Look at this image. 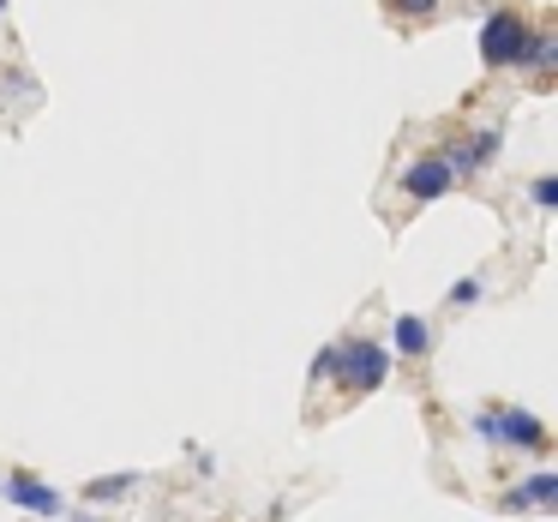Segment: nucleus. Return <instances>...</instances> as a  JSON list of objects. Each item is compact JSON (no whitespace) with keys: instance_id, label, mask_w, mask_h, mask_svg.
<instances>
[{"instance_id":"1","label":"nucleus","mask_w":558,"mask_h":522,"mask_svg":"<svg viewBox=\"0 0 558 522\" xmlns=\"http://www.w3.org/2000/svg\"><path fill=\"white\" fill-rule=\"evenodd\" d=\"M330 378H342L349 390H378L390 378V354H385V342H366V337H349V342H337V373Z\"/></svg>"},{"instance_id":"2","label":"nucleus","mask_w":558,"mask_h":522,"mask_svg":"<svg viewBox=\"0 0 558 522\" xmlns=\"http://www.w3.org/2000/svg\"><path fill=\"white\" fill-rule=\"evenodd\" d=\"M474 438H493V445H522V450H546V445H553V433L541 426V414H529V409L474 414Z\"/></svg>"},{"instance_id":"3","label":"nucleus","mask_w":558,"mask_h":522,"mask_svg":"<svg viewBox=\"0 0 558 522\" xmlns=\"http://www.w3.org/2000/svg\"><path fill=\"white\" fill-rule=\"evenodd\" d=\"M522 43H529V25H522V13L498 7V13L481 25V61H486V66H517V61H522Z\"/></svg>"},{"instance_id":"4","label":"nucleus","mask_w":558,"mask_h":522,"mask_svg":"<svg viewBox=\"0 0 558 522\" xmlns=\"http://www.w3.org/2000/svg\"><path fill=\"white\" fill-rule=\"evenodd\" d=\"M450 186H457V174H450L445 157H421V162L402 169V193H409L414 205H433V198H445Z\"/></svg>"},{"instance_id":"5","label":"nucleus","mask_w":558,"mask_h":522,"mask_svg":"<svg viewBox=\"0 0 558 522\" xmlns=\"http://www.w3.org/2000/svg\"><path fill=\"white\" fill-rule=\"evenodd\" d=\"M0 493L13 498L19 510H37V517H61V493H54L49 481H25V474H7V481H0Z\"/></svg>"},{"instance_id":"6","label":"nucleus","mask_w":558,"mask_h":522,"mask_svg":"<svg viewBox=\"0 0 558 522\" xmlns=\"http://www.w3.org/2000/svg\"><path fill=\"white\" fill-rule=\"evenodd\" d=\"M553 498H558V474L553 469H534L529 481H517L498 505H505V510H553Z\"/></svg>"},{"instance_id":"7","label":"nucleus","mask_w":558,"mask_h":522,"mask_svg":"<svg viewBox=\"0 0 558 522\" xmlns=\"http://www.w3.org/2000/svg\"><path fill=\"white\" fill-rule=\"evenodd\" d=\"M493 157H498V133L486 126V133H474L469 145H457V150H450L445 162H450V174H474V169H486Z\"/></svg>"},{"instance_id":"8","label":"nucleus","mask_w":558,"mask_h":522,"mask_svg":"<svg viewBox=\"0 0 558 522\" xmlns=\"http://www.w3.org/2000/svg\"><path fill=\"white\" fill-rule=\"evenodd\" d=\"M397 349L409 354V361H421V354L433 349V325H426L421 313H402L397 318Z\"/></svg>"},{"instance_id":"9","label":"nucleus","mask_w":558,"mask_h":522,"mask_svg":"<svg viewBox=\"0 0 558 522\" xmlns=\"http://www.w3.org/2000/svg\"><path fill=\"white\" fill-rule=\"evenodd\" d=\"M133 493H138V474L133 469H126V474H102V481L85 486L90 505H114V498H133Z\"/></svg>"},{"instance_id":"10","label":"nucleus","mask_w":558,"mask_h":522,"mask_svg":"<svg viewBox=\"0 0 558 522\" xmlns=\"http://www.w3.org/2000/svg\"><path fill=\"white\" fill-rule=\"evenodd\" d=\"M553 61H558V37H553V31H541V37L522 43V61H517V66H534V73H546Z\"/></svg>"},{"instance_id":"11","label":"nucleus","mask_w":558,"mask_h":522,"mask_svg":"<svg viewBox=\"0 0 558 522\" xmlns=\"http://www.w3.org/2000/svg\"><path fill=\"white\" fill-rule=\"evenodd\" d=\"M534 205H541V210L558 205V181H553V174H541V181H534Z\"/></svg>"},{"instance_id":"12","label":"nucleus","mask_w":558,"mask_h":522,"mask_svg":"<svg viewBox=\"0 0 558 522\" xmlns=\"http://www.w3.org/2000/svg\"><path fill=\"white\" fill-rule=\"evenodd\" d=\"M474 301H481V282H474V277H462L457 289H450V306H474Z\"/></svg>"},{"instance_id":"13","label":"nucleus","mask_w":558,"mask_h":522,"mask_svg":"<svg viewBox=\"0 0 558 522\" xmlns=\"http://www.w3.org/2000/svg\"><path fill=\"white\" fill-rule=\"evenodd\" d=\"M330 373H337V349H318L313 354V378H330Z\"/></svg>"},{"instance_id":"14","label":"nucleus","mask_w":558,"mask_h":522,"mask_svg":"<svg viewBox=\"0 0 558 522\" xmlns=\"http://www.w3.org/2000/svg\"><path fill=\"white\" fill-rule=\"evenodd\" d=\"M397 13H433V0H390Z\"/></svg>"},{"instance_id":"15","label":"nucleus","mask_w":558,"mask_h":522,"mask_svg":"<svg viewBox=\"0 0 558 522\" xmlns=\"http://www.w3.org/2000/svg\"><path fill=\"white\" fill-rule=\"evenodd\" d=\"M0 13H7V0H0Z\"/></svg>"},{"instance_id":"16","label":"nucleus","mask_w":558,"mask_h":522,"mask_svg":"<svg viewBox=\"0 0 558 522\" xmlns=\"http://www.w3.org/2000/svg\"><path fill=\"white\" fill-rule=\"evenodd\" d=\"M78 522H90V517H78Z\"/></svg>"}]
</instances>
